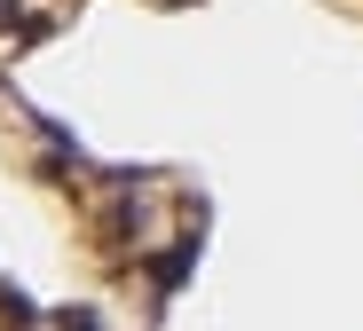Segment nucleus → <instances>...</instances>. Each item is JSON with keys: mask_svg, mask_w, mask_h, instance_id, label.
<instances>
[{"mask_svg": "<svg viewBox=\"0 0 363 331\" xmlns=\"http://www.w3.org/2000/svg\"><path fill=\"white\" fill-rule=\"evenodd\" d=\"M190 269H198V237H182V245H166V252L150 260V284H158V292H174Z\"/></svg>", "mask_w": 363, "mask_h": 331, "instance_id": "nucleus-1", "label": "nucleus"}, {"mask_svg": "<svg viewBox=\"0 0 363 331\" xmlns=\"http://www.w3.org/2000/svg\"><path fill=\"white\" fill-rule=\"evenodd\" d=\"M64 331H103V323H95L87 308H64Z\"/></svg>", "mask_w": 363, "mask_h": 331, "instance_id": "nucleus-2", "label": "nucleus"}]
</instances>
